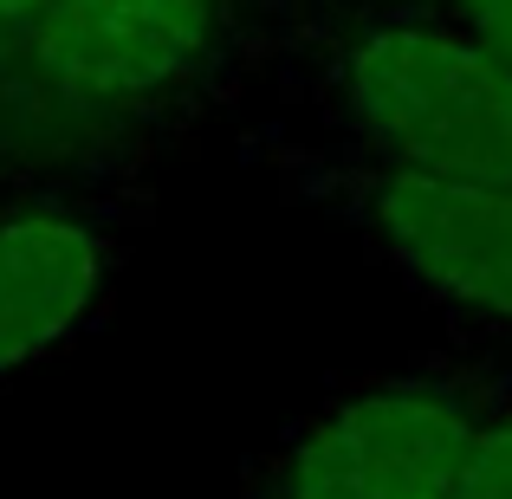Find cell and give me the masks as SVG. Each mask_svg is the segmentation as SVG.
<instances>
[{"label":"cell","mask_w":512,"mask_h":499,"mask_svg":"<svg viewBox=\"0 0 512 499\" xmlns=\"http://www.w3.org/2000/svg\"><path fill=\"white\" fill-rule=\"evenodd\" d=\"M350 117L396 169L512 182V65L474 33L376 26L344 65Z\"/></svg>","instance_id":"cell-1"},{"label":"cell","mask_w":512,"mask_h":499,"mask_svg":"<svg viewBox=\"0 0 512 499\" xmlns=\"http://www.w3.org/2000/svg\"><path fill=\"white\" fill-rule=\"evenodd\" d=\"M474 441V415L441 389H370L299 441L286 499H448Z\"/></svg>","instance_id":"cell-2"},{"label":"cell","mask_w":512,"mask_h":499,"mask_svg":"<svg viewBox=\"0 0 512 499\" xmlns=\"http://www.w3.org/2000/svg\"><path fill=\"white\" fill-rule=\"evenodd\" d=\"M221 0H46L33 59L85 104L150 98L208 52Z\"/></svg>","instance_id":"cell-3"},{"label":"cell","mask_w":512,"mask_h":499,"mask_svg":"<svg viewBox=\"0 0 512 499\" xmlns=\"http://www.w3.org/2000/svg\"><path fill=\"white\" fill-rule=\"evenodd\" d=\"M370 208L415 279L480 312L512 318V182L396 169Z\"/></svg>","instance_id":"cell-4"},{"label":"cell","mask_w":512,"mask_h":499,"mask_svg":"<svg viewBox=\"0 0 512 499\" xmlns=\"http://www.w3.org/2000/svg\"><path fill=\"white\" fill-rule=\"evenodd\" d=\"M104 286V240L65 214H0V370L52 350Z\"/></svg>","instance_id":"cell-5"},{"label":"cell","mask_w":512,"mask_h":499,"mask_svg":"<svg viewBox=\"0 0 512 499\" xmlns=\"http://www.w3.org/2000/svg\"><path fill=\"white\" fill-rule=\"evenodd\" d=\"M448 499H512V422L480 428L474 461L461 467V480H454Z\"/></svg>","instance_id":"cell-6"},{"label":"cell","mask_w":512,"mask_h":499,"mask_svg":"<svg viewBox=\"0 0 512 499\" xmlns=\"http://www.w3.org/2000/svg\"><path fill=\"white\" fill-rule=\"evenodd\" d=\"M461 7H467V20H474L480 46L512 65V0H461Z\"/></svg>","instance_id":"cell-7"},{"label":"cell","mask_w":512,"mask_h":499,"mask_svg":"<svg viewBox=\"0 0 512 499\" xmlns=\"http://www.w3.org/2000/svg\"><path fill=\"white\" fill-rule=\"evenodd\" d=\"M46 0H0V20H33Z\"/></svg>","instance_id":"cell-8"}]
</instances>
